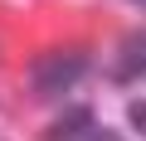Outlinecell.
Segmentation results:
<instances>
[{
  "label": "cell",
  "mask_w": 146,
  "mask_h": 141,
  "mask_svg": "<svg viewBox=\"0 0 146 141\" xmlns=\"http://www.w3.org/2000/svg\"><path fill=\"white\" fill-rule=\"evenodd\" d=\"M83 73H88V54L63 49V54H49V58L34 63V88L39 93H68Z\"/></svg>",
  "instance_id": "obj_1"
},
{
  "label": "cell",
  "mask_w": 146,
  "mask_h": 141,
  "mask_svg": "<svg viewBox=\"0 0 146 141\" xmlns=\"http://www.w3.org/2000/svg\"><path fill=\"white\" fill-rule=\"evenodd\" d=\"M88 131H93V107H68V112H58V122L39 141H83Z\"/></svg>",
  "instance_id": "obj_2"
},
{
  "label": "cell",
  "mask_w": 146,
  "mask_h": 141,
  "mask_svg": "<svg viewBox=\"0 0 146 141\" xmlns=\"http://www.w3.org/2000/svg\"><path fill=\"white\" fill-rule=\"evenodd\" d=\"M117 83H131V78H141V34H131L127 39V49H122V58H117V73H112Z\"/></svg>",
  "instance_id": "obj_3"
},
{
  "label": "cell",
  "mask_w": 146,
  "mask_h": 141,
  "mask_svg": "<svg viewBox=\"0 0 146 141\" xmlns=\"http://www.w3.org/2000/svg\"><path fill=\"white\" fill-rule=\"evenodd\" d=\"M98 141H117V136H98Z\"/></svg>",
  "instance_id": "obj_4"
}]
</instances>
